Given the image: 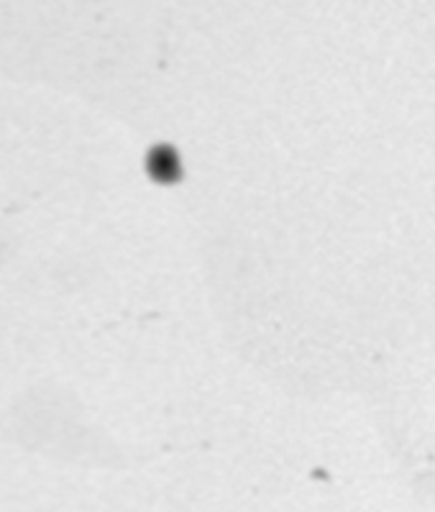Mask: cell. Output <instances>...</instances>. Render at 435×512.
Returning <instances> with one entry per match:
<instances>
[{"label": "cell", "mask_w": 435, "mask_h": 512, "mask_svg": "<svg viewBox=\"0 0 435 512\" xmlns=\"http://www.w3.org/2000/svg\"><path fill=\"white\" fill-rule=\"evenodd\" d=\"M149 172L157 182H177L182 177L180 157L172 146H157L149 154Z\"/></svg>", "instance_id": "1"}]
</instances>
